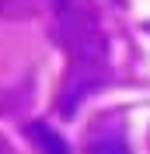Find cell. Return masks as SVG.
<instances>
[{
    "label": "cell",
    "instance_id": "1",
    "mask_svg": "<svg viewBox=\"0 0 150 154\" xmlns=\"http://www.w3.org/2000/svg\"><path fill=\"white\" fill-rule=\"evenodd\" d=\"M56 38L70 53V77L59 91V116L74 119L80 102L105 84V70H108V38L91 0L56 4Z\"/></svg>",
    "mask_w": 150,
    "mask_h": 154
},
{
    "label": "cell",
    "instance_id": "2",
    "mask_svg": "<svg viewBox=\"0 0 150 154\" xmlns=\"http://www.w3.org/2000/svg\"><path fill=\"white\" fill-rule=\"evenodd\" d=\"M28 137H32V144H35L42 154H70L66 140L56 133V130H49L46 123H32L28 126Z\"/></svg>",
    "mask_w": 150,
    "mask_h": 154
},
{
    "label": "cell",
    "instance_id": "3",
    "mask_svg": "<svg viewBox=\"0 0 150 154\" xmlns=\"http://www.w3.org/2000/svg\"><path fill=\"white\" fill-rule=\"evenodd\" d=\"M87 154H129V144L122 140V133H105L101 140H91Z\"/></svg>",
    "mask_w": 150,
    "mask_h": 154
},
{
    "label": "cell",
    "instance_id": "4",
    "mask_svg": "<svg viewBox=\"0 0 150 154\" xmlns=\"http://www.w3.org/2000/svg\"><path fill=\"white\" fill-rule=\"evenodd\" d=\"M147 32H150V25H147Z\"/></svg>",
    "mask_w": 150,
    "mask_h": 154
}]
</instances>
